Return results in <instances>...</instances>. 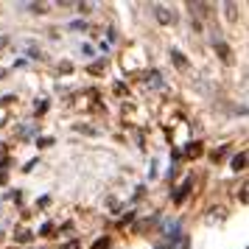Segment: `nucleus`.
Masks as SVG:
<instances>
[{
    "instance_id": "4",
    "label": "nucleus",
    "mask_w": 249,
    "mask_h": 249,
    "mask_svg": "<svg viewBox=\"0 0 249 249\" xmlns=\"http://www.w3.org/2000/svg\"><path fill=\"white\" fill-rule=\"evenodd\" d=\"M92 249H107V238H104V241H98V244H95Z\"/></svg>"
},
{
    "instance_id": "2",
    "label": "nucleus",
    "mask_w": 249,
    "mask_h": 249,
    "mask_svg": "<svg viewBox=\"0 0 249 249\" xmlns=\"http://www.w3.org/2000/svg\"><path fill=\"white\" fill-rule=\"evenodd\" d=\"M244 165H247V151H241V154L232 157V168L235 171H244Z\"/></svg>"
},
{
    "instance_id": "1",
    "label": "nucleus",
    "mask_w": 249,
    "mask_h": 249,
    "mask_svg": "<svg viewBox=\"0 0 249 249\" xmlns=\"http://www.w3.org/2000/svg\"><path fill=\"white\" fill-rule=\"evenodd\" d=\"M154 12H157V20H160V23H177V14H174V12H165V9H160V6H157V9H154Z\"/></svg>"
},
{
    "instance_id": "5",
    "label": "nucleus",
    "mask_w": 249,
    "mask_h": 249,
    "mask_svg": "<svg viewBox=\"0 0 249 249\" xmlns=\"http://www.w3.org/2000/svg\"><path fill=\"white\" fill-rule=\"evenodd\" d=\"M177 249H188V241L182 238V241H179V247H177Z\"/></svg>"
},
{
    "instance_id": "3",
    "label": "nucleus",
    "mask_w": 249,
    "mask_h": 249,
    "mask_svg": "<svg viewBox=\"0 0 249 249\" xmlns=\"http://www.w3.org/2000/svg\"><path fill=\"white\" fill-rule=\"evenodd\" d=\"M171 56H174V62H177L179 68H185V59H182V53H179V51H171Z\"/></svg>"
}]
</instances>
